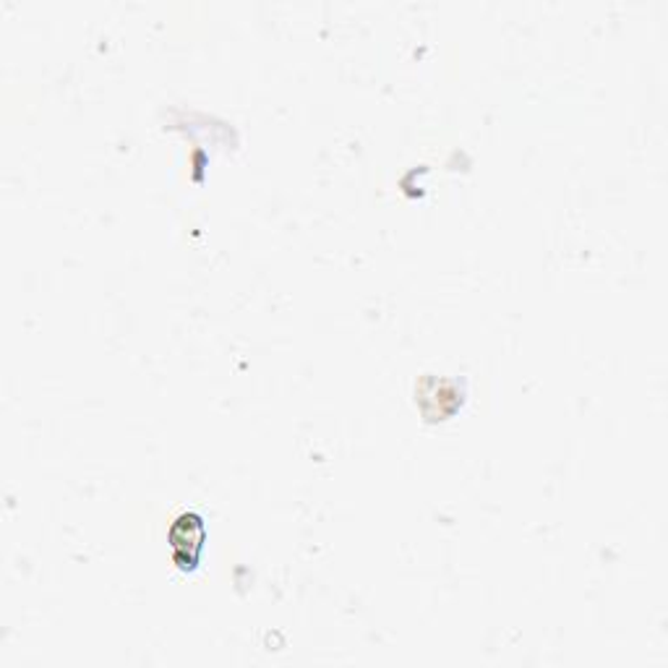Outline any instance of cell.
I'll use <instances>...</instances> for the list:
<instances>
[{
  "instance_id": "6da1fadb",
  "label": "cell",
  "mask_w": 668,
  "mask_h": 668,
  "mask_svg": "<svg viewBox=\"0 0 668 668\" xmlns=\"http://www.w3.org/2000/svg\"><path fill=\"white\" fill-rule=\"evenodd\" d=\"M170 549L181 567H194L204 549V523L198 515H181L170 528Z\"/></svg>"
}]
</instances>
